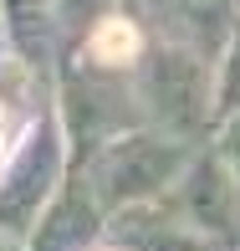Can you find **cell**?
I'll list each match as a JSON object with an SVG mask.
<instances>
[{"instance_id":"obj_3","label":"cell","mask_w":240,"mask_h":251,"mask_svg":"<svg viewBox=\"0 0 240 251\" xmlns=\"http://www.w3.org/2000/svg\"><path fill=\"white\" fill-rule=\"evenodd\" d=\"M62 179H66V133L56 123V113H41L26 128L21 149L0 169V236L26 246L41 210L56 200Z\"/></svg>"},{"instance_id":"obj_11","label":"cell","mask_w":240,"mask_h":251,"mask_svg":"<svg viewBox=\"0 0 240 251\" xmlns=\"http://www.w3.org/2000/svg\"><path fill=\"white\" fill-rule=\"evenodd\" d=\"M240 113V31L230 36V47L220 51V72H215V123Z\"/></svg>"},{"instance_id":"obj_12","label":"cell","mask_w":240,"mask_h":251,"mask_svg":"<svg viewBox=\"0 0 240 251\" xmlns=\"http://www.w3.org/2000/svg\"><path fill=\"white\" fill-rule=\"evenodd\" d=\"M215 159L225 164V175H230L235 190H240V113L220 123V149H215Z\"/></svg>"},{"instance_id":"obj_9","label":"cell","mask_w":240,"mask_h":251,"mask_svg":"<svg viewBox=\"0 0 240 251\" xmlns=\"http://www.w3.org/2000/svg\"><path fill=\"white\" fill-rule=\"evenodd\" d=\"M0 36L26 67H41L51 56V36H56L51 0H0Z\"/></svg>"},{"instance_id":"obj_4","label":"cell","mask_w":240,"mask_h":251,"mask_svg":"<svg viewBox=\"0 0 240 251\" xmlns=\"http://www.w3.org/2000/svg\"><path fill=\"white\" fill-rule=\"evenodd\" d=\"M56 123H62L66 139L82 144V154H92L118 133L143 128V113H138V98H133V82H123V72H102V67L87 62V67L62 72Z\"/></svg>"},{"instance_id":"obj_10","label":"cell","mask_w":240,"mask_h":251,"mask_svg":"<svg viewBox=\"0 0 240 251\" xmlns=\"http://www.w3.org/2000/svg\"><path fill=\"white\" fill-rule=\"evenodd\" d=\"M108 10H112V0H51V21H56V31H66V36H92V31L108 21Z\"/></svg>"},{"instance_id":"obj_8","label":"cell","mask_w":240,"mask_h":251,"mask_svg":"<svg viewBox=\"0 0 240 251\" xmlns=\"http://www.w3.org/2000/svg\"><path fill=\"white\" fill-rule=\"evenodd\" d=\"M108 236H112L118 251H230V246L210 241V236H199L194 226H184L169 210V200L108 215Z\"/></svg>"},{"instance_id":"obj_7","label":"cell","mask_w":240,"mask_h":251,"mask_svg":"<svg viewBox=\"0 0 240 251\" xmlns=\"http://www.w3.org/2000/svg\"><path fill=\"white\" fill-rule=\"evenodd\" d=\"M97 231H108V215H102V205L92 200L82 169H77V175L62 179L56 200L41 210V221H36V231H31L26 251H87L97 241Z\"/></svg>"},{"instance_id":"obj_1","label":"cell","mask_w":240,"mask_h":251,"mask_svg":"<svg viewBox=\"0 0 240 251\" xmlns=\"http://www.w3.org/2000/svg\"><path fill=\"white\" fill-rule=\"evenodd\" d=\"M133 98H138L143 128L164 133L174 144H199L215 128V82H210V62L153 41L148 51H138L133 67Z\"/></svg>"},{"instance_id":"obj_13","label":"cell","mask_w":240,"mask_h":251,"mask_svg":"<svg viewBox=\"0 0 240 251\" xmlns=\"http://www.w3.org/2000/svg\"><path fill=\"white\" fill-rule=\"evenodd\" d=\"M0 251H26L21 241H10V236H0Z\"/></svg>"},{"instance_id":"obj_2","label":"cell","mask_w":240,"mask_h":251,"mask_svg":"<svg viewBox=\"0 0 240 251\" xmlns=\"http://www.w3.org/2000/svg\"><path fill=\"white\" fill-rule=\"evenodd\" d=\"M189 159H194L189 144H174L153 128H133L87 154L82 179L92 190V200L102 205V215H118V210H133V205L164 200Z\"/></svg>"},{"instance_id":"obj_5","label":"cell","mask_w":240,"mask_h":251,"mask_svg":"<svg viewBox=\"0 0 240 251\" xmlns=\"http://www.w3.org/2000/svg\"><path fill=\"white\" fill-rule=\"evenodd\" d=\"M164 200H169V210L184 226H194L199 236L240 251V190H235V179L225 175V164L215 154H194Z\"/></svg>"},{"instance_id":"obj_6","label":"cell","mask_w":240,"mask_h":251,"mask_svg":"<svg viewBox=\"0 0 240 251\" xmlns=\"http://www.w3.org/2000/svg\"><path fill=\"white\" fill-rule=\"evenodd\" d=\"M138 5H143L153 41L179 47V51L199 56V62H220V51L240 31L235 0H138Z\"/></svg>"}]
</instances>
